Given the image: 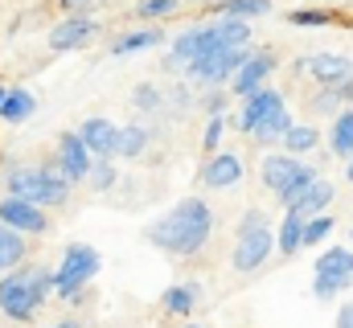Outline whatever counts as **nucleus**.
I'll list each match as a JSON object with an SVG mask.
<instances>
[{
	"label": "nucleus",
	"instance_id": "nucleus-9",
	"mask_svg": "<svg viewBox=\"0 0 353 328\" xmlns=\"http://www.w3.org/2000/svg\"><path fill=\"white\" fill-rule=\"evenodd\" d=\"M0 222L8 230H17V234H46L50 230L46 209L33 205V201H25V197H4L0 201Z\"/></svg>",
	"mask_w": 353,
	"mask_h": 328
},
{
	"label": "nucleus",
	"instance_id": "nucleus-10",
	"mask_svg": "<svg viewBox=\"0 0 353 328\" xmlns=\"http://www.w3.org/2000/svg\"><path fill=\"white\" fill-rule=\"evenodd\" d=\"M271 74H275V54H271V50H251V58L234 70L230 90L243 99V94H251V90L267 86V79H271Z\"/></svg>",
	"mask_w": 353,
	"mask_h": 328
},
{
	"label": "nucleus",
	"instance_id": "nucleus-28",
	"mask_svg": "<svg viewBox=\"0 0 353 328\" xmlns=\"http://www.w3.org/2000/svg\"><path fill=\"white\" fill-rule=\"evenodd\" d=\"M333 230H337V222H333L329 214H312V218H304V246H321Z\"/></svg>",
	"mask_w": 353,
	"mask_h": 328
},
{
	"label": "nucleus",
	"instance_id": "nucleus-39",
	"mask_svg": "<svg viewBox=\"0 0 353 328\" xmlns=\"http://www.w3.org/2000/svg\"><path fill=\"white\" fill-rule=\"evenodd\" d=\"M50 328H83L79 320H58V325H50Z\"/></svg>",
	"mask_w": 353,
	"mask_h": 328
},
{
	"label": "nucleus",
	"instance_id": "nucleus-11",
	"mask_svg": "<svg viewBox=\"0 0 353 328\" xmlns=\"http://www.w3.org/2000/svg\"><path fill=\"white\" fill-rule=\"evenodd\" d=\"M90 164H94V156L87 152V144L79 140V132H66L58 140V172L74 185V181H87Z\"/></svg>",
	"mask_w": 353,
	"mask_h": 328
},
{
	"label": "nucleus",
	"instance_id": "nucleus-24",
	"mask_svg": "<svg viewBox=\"0 0 353 328\" xmlns=\"http://www.w3.org/2000/svg\"><path fill=\"white\" fill-rule=\"evenodd\" d=\"M329 148H333L341 161H350V156H353V111H341V115L333 119V132H329Z\"/></svg>",
	"mask_w": 353,
	"mask_h": 328
},
{
	"label": "nucleus",
	"instance_id": "nucleus-22",
	"mask_svg": "<svg viewBox=\"0 0 353 328\" xmlns=\"http://www.w3.org/2000/svg\"><path fill=\"white\" fill-rule=\"evenodd\" d=\"M148 140H152V132H148V127H140V123H128V127H119L115 156H128V161H136V156L148 148Z\"/></svg>",
	"mask_w": 353,
	"mask_h": 328
},
{
	"label": "nucleus",
	"instance_id": "nucleus-16",
	"mask_svg": "<svg viewBox=\"0 0 353 328\" xmlns=\"http://www.w3.org/2000/svg\"><path fill=\"white\" fill-rule=\"evenodd\" d=\"M312 267H316V275H333V279L353 283V250L350 246H329V250H321Z\"/></svg>",
	"mask_w": 353,
	"mask_h": 328
},
{
	"label": "nucleus",
	"instance_id": "nucleus-33",
	"mask_svg": "<svg viewBox=\"0 0 353 328\" xmlns=\"http://www.w3.org/2000/svg\"><path fill=\"white\" fill-rule=\"evenodd\" d=\"M176 12V0H140L136 4V17L144 21H161V17H173Z\"/></svg>",
	"mask_w": 353,
	"mask_h": 328
},
{
	"label": "nucleus",
	"instance_id": "nucleus-18",
	"mask_svg": "<svg viewBox=\"0 0 353 328\" xmlns=\"http://www.w3.org/2000/svg\"><path fill=\"white\" fill-rule=\"evenodd\" d=\"M275 246H279V254H288V258L304 246V214L283 209V222H279V230H275Z\"/></svg>",
	"mask_w": 353,
	"mask_h": 328
},
{
	"label": "nucleus",
	"instance_id": "nucleus-13",
	"mask_svg": "<svg viewBox=\"0 0 353 328\" xmlns=\"http://www.w3.org/2000/svg\"><path fill=\"white\" fill-rule=\"evenodd\" d=\"M201 181L210 189H230V185L243 181V161L234 152H214L210 161L201 164Z\"/></svg>",
	"mask_w": 353,
	"mask_h": 328
},
{
	"label": "nucleus",
	"instance_id": "nucleus-4",
	"mask_svg": "<svg viewBox=\"0 0 353 328\" xmlns=\"http://www.w3.org/2000/svg\"><path fill=\"white\" fill-rule=\"evenodd\" d=\"M8 197H25L33 205H66L70 181L58 168H12L8 172Z\"/></svg>",
	"mask_w": 353,
	"mask_h": 328
},
{
	"label": "nucleus",
	"instance_id": "nucleus-29",
	"mask_svg": "<svg viewBox=\"0 0 353 328\" xmlns=\"http://www.w3.org/2000/svg\"><path fill=\"white\" fill-rule=\"evenodd\" d=\"M288 127H292V115H288V111H279L275 119H267L251 140H255V144H275V140H283V132H288Z\"/></svg>",
	"mask_w": 353,
	"mask_h": 328
},
{
	"label": "nucleus",
	"instance_id": "nucleus-19",
	"mask_svg": "<svg viewBox=\"0 0 353 328\" xmlns=\"http://www.w3.org/2000/svg\"><path fill=\"white\" fill-rule=\"evenodd\" d=\"M197 300H201V287H197V283H173V287L161 296V308H165L169 316H189V312L197 308Z\"/></svg>",
	"mask_w": 353,
	"mask_h": 328
},
{
	"label": "nucleus",
	"instance_id": "nucleus-7",
	"mask_svg": "<svg viewBox=\"0 0 353 328\" xmlns=\"http://www.w3.org/2000/svg\"><path fill=\"white\" fill-rule=\"evenodd\" d=\"M279 111H288V107H283V94H279V90H271V86H259V90H251V94H243L239 127H243L247 136H255L267 119H275Z\"/></svg>",
	"mask_w": 353,
	"mask_h": 328
},
{
	"label": "nucleus",
	"instance_id": "nucleus-37",
	"mask_svg": "<svg viewBox=\"0 0 353 328\" xmlns=\"http://www.w3.org/2000/svg\"><path fill=\"white\" fill-rule=\"evenodd\" d=\"M337 328H353V300L341 308V312H337Z\"/></svg>",
	"mask_w": 353,
	"mask_h": 328
},
{
	"label": "nucleus",
	"instance_id": "nucleus-14",
	"mask_svg": "<svg viewBox=\"0 0 353 328\" xmlns=\"http://www.w3.org/2000/svg\"><path fill=\"white\" fill-rule=\"evenodd\" d=\"M90 37H94V21H90V17H66L62 25H54V33H50V50L66 54V50L87 45Z\"/></svg>",
	"mask_w": 353,
	"mask_h": 328
},
{
	"label": "nucleus",
	"instance_id": "nucleus-44",
	"mask_svg": "<svg viewBox=\"0 0 353 328\" xmlns=\"http://www.w3.org/2000/svg\"><path fill=\"white\" fill-rule=\"evenodd\" d=\"M350 238H353V230H350Z\"/></svg>",
	"mask_w": 353,
	"mask_h": 328
},
{
	"label": "nucleus",
	"instance_id": "nucleus-40",
	"mask_svg": "<svg viewBox=\"0 0 353 328\" xmlns=\"http://www.w3.org/2000/svg\"><path fill=\"white\" fill-rule=\"evenodd\" d=\"M345 176H350V181H353V156H350V164H345Z\"/></svg>",
	"mask_w": 353,
	"mask_h": 328
},
{
	"label": "nucleus",
	"instance_id": "nucleus-34",
	"mask_svg": "<svg viewBox=\"0 0 353 328\" xmlns=\"http://www.w3.org/2000/svg\"><path fill=\"white\" fill-rule=\"evenodd\" d=\"M333 17L329 12H321V8H296L292 12V25H300V29H325Z\"/></svg>",
	"mask_w": 353,
	"mask_h": 328
},
{
	"label": "nucleus",
	"instance_id": "nucleus-43",
	"mask_svg": "<svg viewBox=\"0 0 353 328\" xmlns=\"http://www.w3.org/2000/svg\"><path fill=\"white\" fill-rule=\"evenodd\" d=\"M0 99H4V86H0Z\"/></svg>",
	"mask_w": 353,
	"mask_h": 328
},
{
	"label": "nucleus",
	"instance_id": "nucleus-8",
	"mask_svg": "<svg viewBox=\"0 0 353 328\" xmlns=\"http://www.w3.org/2000/svg\"><path fill=\"white\" fill-rule=\"evenodd\" d=\"M296 74H308L321 86H341V82L353 79V62L345 54H308L296 62Z\"/></svg>",
	"mask_w": 353,
	"mask_h": 328
},
{
	"label": "nucleus",
	"instance_id": "nucleus-23",
	"mask_svg": "<svg viewBox=\"0 0 353 328\" xmlns=\"http://www.w3.org/2000/svg\"><path fill=\"white\" fill-rule=\"evenodd\" d=\"M312 181H316V168H312V164H300V168H296V176H292V181H288V185L275 193V201H279L283 209H292V205L304 197V189H308Z\"/></svg>",
	"mask_w": 353,
	"mask_h": 328
},
{
	"label": "nucleus",
	"instance_id": "nucleus-15",
	"mask_svg": "<svg viewBox=\"0 0 353 328\" xmlns=\"http://www.w3.org/2000/svg\"><path fill=\"white\" fill-rule=\"evenodd\" d=\"M304 161H296L292 152H271V156H263V168H259V176H263V185L271 189V193H279L292 176H296V168H300Z\"/></svg>",
	"mask_w": 353,
	"mask_h": 328
},
{
	"label": "nucleus",
	"instance_id": "nucleus-1",
	"mask_svg": "<svg viewBox=\"0 0 353 328\" xmlns=\"http://www.w3.org/2000/svg\"><path fill=\"white\" fill-rule=\"evenodd\" d=\"M210 234H214V214H210V205H205L201 197L176 201L165 218H157V222L144 230V238L152 246H161V250H169V254H181V258L197 254L201 246L210 243Z\"/></svg>",
	"mask_w": 353,
	"mask_h": 328
},
{
	"label": "nucleus",
	"instance_id": "nucleus-20",
	"mask_svg": "<svg viewBox=\"0 0 353 328\" xmlns=\"http://www.w3.org/2000/svg\"><path fill=\"white\" fill-rule=\"evenodd\" d=\"M37 111V99L29 94V90H4V99H0V115L8 119V123H25L29 115Z\"/></svg>",
	"mask_w": 353,
	"mask_h": 328
},
{
	"label": "nucleus",
	"instance_id": "nucleus-36",
	"mask_svg": "<svg viewBox=\"0 0 353 328\" xmlns=\"http://www.w3.org/2000/svg\"><path fill=\"white\" fill-rule=\"evenodd\" d=\"M201 107H205L210 115H222V111H226V90H222V86H210V94L201 99Z\"/></svg>",
	"mask_w": 353,
	"mask_h": 328
},
{
	"label": "nucleus",
	"instance_id": "nucleus-12",
	"mask_svg": "<svg viewBox=\"0 0 353 328\" xmlns=\"http://www.w3.org/2000/svg\"><path fill=\"white\" fill-rule=\"evenodd\" d=\"M79 140L87 144V152L94 161H111L115 156V140H119V127L111 123V119H87L83 127H79Z\"/></svg>",
	"mask_w": 353,
	"mask_h": 328
},
{
	"label": "nucleus",
	"instance_id": "nucleus-5",
	"mask_svg": "<svg viewBox=\"0 0 353 328\" xmlns=\"http://www.w3.org/2000/svg\"><path fill=\"white\" fill-rule=\"evenodd\" d=\"M99 267H103V258H99L94 246L70 243L66 254H62V267L54 271V296H62L66 304H79L83 300V287L99 275Z\"/></svg>",
	"mask_w": 353,
	"mask_h": 328
},
{
	"label": "nucleus",
	"instance_id": "nucleus-21",
	"mask_svg": "<svg viewBox=\"0 0 353 328\" xmlns=\"http://www.w3.org/2000/svg\"><path fill=\"white\" fill-rule=\"evenodd\" d=\"M329 201H333V185L316 176V181L304 189V197H300L292 209H296V214H304V218H312V214H325V205H329Z\"/></svg>",
	"mask_w": 353,
	"mask_h": 328
},
{
	"label": "nucleus",
	"instance_id": "nucleus-32",
	"mask_svg": "<svg viewBox=\"0 0 353 328\" xmlns=\"http://www.w3.org/2000/svg\"><path fill=\"white\" fill-rule=\"evenodd\" d=\"M161 86H152V82H140L136 90H132V103L140 107V111H161Z\"/></svg>",
	"mask_w": 353,
	"mask_h": 328
},
{
	"label": "nucleus",
	"instance_id": "nucleus-2",
	"mask_svg": "<svg viewBox=\"0 0 353 328\" xmlns=\"http://www.w3.org/2000/svg\"><path fill=\"white\" fill-rule=\"evenodd\" d=\"M50 296H54V271L46 267H12L0 279V312L12 320H33Z\"/></svg>",
	"mask_w": 353,
	"mask_h": 328
},
{
	"label": "nucleus",
	"instance_id": "nucleus-26",
	"mask_svg": "<svg viewBox=\"0 0 353 328\" xmlns=\"http://www.w3.org/2000/svg\"><path fill=\"white\" fill-rule=\"evenodd\" d=\"M214 8H218V17H243V21H251V17H267L271 12V0H218Z\"/></svg>",
	"mask_w": 353,
	"mask_h": 328
},
{
	"label": "nucleus",
	"instance_id": "nucleus-17",
	"mask_svg": "<svg viewBox=\"0 0 353 328\" xmlns=\"http://www.w3.org/2000/svg\"><path fill=\"white\" fill-rule=\"evenodd\" d=\"M161 41H165V29L152 25V29H136V33L115 37V41H111V54H115V58H123V54H144V50H157Z\"/></svg>",
	"mask_w": 353,
	"mask_h": 328
},
{
	"label": "nucleus",
	"instance_id": "nucleus-31",
	"mask_svg": "<svg viewBox=\"0 0 353 328\" xmlns=\"http://www.w3.org/2000/svg\"><path fill=\"white\" fill-rule=\"evenodd\" d=\"M353 283L345 279H333V275H312V296L316 300H333V296H341V291H350Z\"/></svg>",
	"mask_w": 353,
	"mask_h": 328
},
{
	"label": "nucleus",
	"instance_id": "nucleus-41",
	"mask_svg": "<svg viewBox=\"0 0 353 328\" xmlns=\"http://www.w3.org/2000/svg\"><path fill=\"white\" fill-rule=\"evenodd\" d=\"M62 4H70V8H74V4H83V0H62Z\"/></svg>",
	"mask_w": 353,
	"mask_h": 328
},
{
	"label": "nucleus",
	"instance_id": "nucleus-6",
	"mask_svg": "<svg viewBox=\"0 0 353 328\" xmlns=\"http://www.w3.org/2000/svg\"><path fill=\"white\" fill-rule=\"evenodd\" d=\"M251 58V45H239V50H214V54H201L185 66V74L201 86H226L234 79V70Z\"/></svg>",
	"mask_w": 353,
	"mask_h": 328
},
{
	"label": "nucleus",
	"instance_id": "nucleus-30",
	"mask_svg": "<svg viewBox=\"0 0 353 328\" xmlns=\"http://www.w3.org/2000/svg\"><path fill=\"white\" fill-rule=\"evenodd\" d=\"M87 181H90V189L107 193V189L119 181V172H115V164H111V161H94V164H90V172H87Z\"/></svg>",
	"mask_w": 353,
	"mask_h": 328
},
{
	"label": "nucleus",
	"instance_id": "nucleus-25",
	"mask_svg": "<svg viewBox=\"0 0 353 328\" xmlns=\"http://www.w3.org/2000/svg\"><path fill=\"white\" fill-rule=\"evenodd\" d=\"M25 263V238L0 222V271H12Z\"/></svg>",
	"mask_w": 353,
	"mask_h": 328
},
{
	"label": "nucleus",
	"instance_id": "nucleus-35",
	"mask_svg": "<svg viewBox=\"0 0 353 328\" xmlns=\"http://www.w3.org/2000/svg\"><path fill=\"white\" fill-rule=\"evenodd\" d=\"M222 132H226V115H210V123H205V136H201V144H205V152H210V156L222 148Z\"/></svg>",
	"mask_w": 353,
	"mask_h": 328
},
{
	"label": "nucleus",
	"instance_id": "nucleus-3",
	"mask_svg": "<svg viewBox=\"0 0 353 328\" xmlns=\"http://www.w3.org/2000/svg\"><path fill=\"white\" fill-rule=\"evenodd\" d=\"M271 250H275V234L267 226V214L263 209H247L243 222H239V243H234V254H230V267L239 275H251L271 258Z\"/></svg>",
	"mask_w": 353,
	"mask_h": 328
},
{
	"label": "nucleus",
	"instance_id": "nucleus-27",
	"mask_svg": "<svg viewBox=\"0 0 353 328\" xmlns=\"http://www.w3.org/2000/svg\"><path fill=\"white\" fill-rule=\"evenodd\" d=\"M316 144H321V132H316V127H308V123H304V127H288V132H283V152H292V156H304V152H312Z\"/></svg>",
	"mask_w": 353,
	"mask_h": 328
},
{
	"label": "nucleus",
	"instance_id": "nucleus-42",
	"mask_svg": "<svg viewBox=\"0 0 353 328\" xmlns=\"http://www.w3.org/2000/svg\"><path fill=\"white\" fill-rule=\"evenodd\" d=\"M185 328H201V325H185Z\"/></svg>",
	"mask_w": 353,
	"mask_h": 328
},
{
	"label": "nucleus",
	"instance_id": "nucleus-38",
	"mask_svg": "<svg viewBox=\"0 0 353 328\" xmlns=\"http://www.w3.org/2000/svg\"><path fill=\"white\" fill-rule=\"evenodd\" d=\"M329 90H337V99H341V103H353V79L341 82V86H329Z\"/></svg>",
	"mask_w": 353,
	"mask_h": 328
}]
</instances>
